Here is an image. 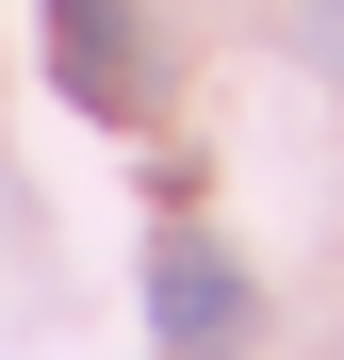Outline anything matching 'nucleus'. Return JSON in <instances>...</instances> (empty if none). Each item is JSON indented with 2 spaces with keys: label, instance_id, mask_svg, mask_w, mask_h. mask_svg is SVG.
Wrapping results in <instances>:
<instances>
[{
  "label": "nucleus",
  "instance_id": "1",
  "mask_svg": "<svg viewBox=\"0 0 344 360\" xmlns=\"http://www.w3.org/2000/svg\"><path fill=\"white\" fill-rule=\"evenodd\" d=\"M148 328H164V360H246L262 344V278L213 246V229H164L148 246Z\"/></svg>",
  "mask_w": 344,
  "mask_h": 360
},
{
  "label": "nucleus",
  "instance_id": "2",
  "mask_svg": "<svg viewBox=\"0 0 344 360\" xmlns=\"http://www.w3.org/2000/svg\"><path fill=\"white\" fill-rule=\"evenodd\" d=\"M49 82L82 115H148V17L132 0H49Z\"/></svg>",
  "mask_w": 344,
  "mask_h": 360
}]
</instances>
